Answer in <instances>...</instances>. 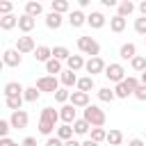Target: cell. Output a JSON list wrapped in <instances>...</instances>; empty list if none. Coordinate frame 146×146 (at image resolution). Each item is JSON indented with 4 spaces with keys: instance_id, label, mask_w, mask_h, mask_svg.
<instances>
[{
    "instance_id": "cell-51",
    "label": "cell",
    "mask_w": 146,
    "mask_h": 146,
    "mask_svg": "<svg viewBox=\"0 0 146 146\" xmlns=\"http://www.w3.org/2000/svg\"><path fill=\"white\" fill-rule=\"evenodd\" d=\"M144 39H146V36H144Z\"/></svg>"
},
{
    "instance_id": "cell-47",
    "label": "cell",
    "mask_w": 146,
    "mask_h": 146,
    "mask_svg": "<svg viewBox=\"0 0 146 146\" xmlns=\"http://www.w3.org/2000/svg\"><path fill=\"white\" fill-rule=\"evenodd\" d=\"M128 146H144V141H141V139H130Z\"/></svg>"
},
{
    "instance_id": "cell-17",
    "label": "cell",
    "mask_w": 146,
    "mask_h": 146,
    "mask_svg": "<svg viewBox=\"0 0 146 146\" xmlns=\"http://www.w3.org/2000/svg\"><path fill=\"white\" fill-rule=\"evenodd\" d=\"M73 132H75V130H73L68 123H64V125H59V128H57V137H59L62 141H68V139H73Z\"/></svg>"
},
{
    "instance_id": "cell-30",
    "label": "cell",
    "mask_w": 146,
    "mask_h": 146,
    "mask_svg": "<svg viewBox=\"0 0 146 146\" xmlns=\"http://www.w3.org/2000/svg\"><path fill=\"white\" fill-rule=\"evenodd\" d=\"M89 128H91V125H89V121H84V119H78V121L73 123V130H75V135H84Z\"/></svg>"
},
{
    "instance_id": "cell-15",
    "label": "cell",
    "mask_w": 146,
    "mask_h": 146,
    "mask_svg": "<svg viewBox=\"0 0 146 146\" xmlns=\"http://www.w3.org/2000/svg\"><path fill=\"white\" fill-rule=\"evenodd\" d=\"M21 91H25V89H23L21 82H16V80H11V82L5 84V94H7V96H21Z\"/></svg>"
},
{
    "instance_id": "cell-2",
    "label": "cell",
    "mask_w": 146,
    "mask_h": 146,
    "mask_svg": "<svg viewBox=\"0 0 146 146\" xmlns=\"http://www.w3.org/2000/svg\"><path fill=\"white\" fill-rule=\"evenodd\" d=\"M139 89V80L137 78H125L123 82H119L116 84V89H114V94L119 96V98H128L130 94H135Z\"/></svg>"
},
{
    "instance_id": "cell-16",
    "label": "cell",
    "mask_w": 146,
    "mask_h": 146,
    "mask_svg": "<svg viewBox=\"0 0 146 146\" xmlns=\"http://www.w3.org/2000/svg\"><path fill=\"white\" fill-rule=\"evenodd\" d=\"M57 119H59V114L55 112V107H43V112H41V121H48V123H57Z\"/></svg>"
},
{
    "instance_id": "cell-34",
    "label": "cell",
    "mask_w": 146,
    "mask_h": 146,
    "mask_svg": "<svg viewBox=\"0 0 146 146\" xmlns=\"http://www.w3.org/2000/svg\"><path fill=\"white\" fill-rule=\"evenodd\" d=\"M132 68H135V71H141V73H144V71H146V57L137 55V57L132 59Z\"/></svg>"
},
{
    "instance_id": "cell-27",
    "label": "cell",
    "mask_w": 146,
    "mask_h": 146,
    "mask_svg": "<svg viewBox=\"0 0 146 146\" xmlns=\"http://www.w3.org/2000/svg\"><path fill=\"white\" fill-rule=\"evenodd\" d=\"M46 68H48V73H52V75H55V73H64V71H62V62L55 59V57H52L50 62H46Z\"/></svg>"
},
{
    "instance_id": "cell-22",
    "label": "cell",
    "mask_w": 146,
    "mask_h": 146,
    "mask_svg": "<svg viewBox=\"0 0 146 146\" xmlns=\"http://www.w3.org/2000/svg\"><path fill=\"white\" fill-rule=\"evenodd\" d=\"M68 21H71V25H73V27H80V25H82V23L87 21V16H84L82 11H78V9H75V11H71Z\"/></svg>"
},
{
    "instance_id": "cell-24",
    "label": "cell",
    "mask_w": 146,
    "mask_h": 146,
    "mask_svg": "<svg viewBox=\"0 0 146 146\" xmlns=\"http://www.w3.org/2000/svg\"><path fill=\"white\" fill-rule=\"evenodd\" d=\"M66 62H68V68H71V71H80L82 66H87V64L82 62V57H80V55H71Z\"/></svg>"
},
{
    "instance_id": "cell-40",
    "label": "cell",
    "mask_w": 146,
    "mask_h": 146,
    "mask_svg": "<svg viewBox=\"0 0 146 146\" xmlns=\"http://www.w3.org/2000/svg\"><path fill=\"white\" fill-rule=\"evenodd\" d=\"M9 125H11V121H0V139H2V137H7Z\"/></svg>"
},
{
    "instance_id": "cell-43",
    "label": "cell",
    "mask_w": 146,
    "mask_h": 146,
    "mask_svg": "<svg viewBox=\"0 0 146 146\" xmlns=\"http://www.w3.org/2000/svg\"><path fill=\"white\" fill-rule=\"evenodd\" d=\"M46 146H64V144H62V139H59V137H50V139L46 141Z\"/></svg>"
},
{
    "instance_id": "cell-6",
    "label": "cell",
    "mask_w": 146,
    "mask_h": 146,
    "mask_svg": "<svg viewBox=\"0 0 146 146\" xmlns=\"http://www.w3.org/2000/svg\"><path fill=\"white\" fill-rule=\"evenodd\" d=\"M16 50H18V52H32V50H36V48H34V39H32V36H18Z\"/></svg>"
},
{
    "instance_id": "cell-45",
    "label": "cell",
    "mask_w": 146,
    "mask_h": 146,
    "mask_svg": "<svg viewBox=\"0 0 146 146\" xmlns=\"http://www.w3.org/2000/svg\"><path fill=\"white\" fill-rule=\"evenodd\" d=\"M23 146H36V139L34 137H25L23 139Z\"/></svg>"
},
{
    "instance_id": "cell-36",
    "label": "cell",
    "mask_w": 146,
    "mask_h": 146,
    "mask_svg": "<svg viewBox=\"0 0 146 146\" xmlns=\"http://www.w3.org/2000/svg\"><path fill=\"white\" fill-rule=\"evenodd\" d=\"M39 94H41V91H39L36 87H30V89H25V100H30V103H34V100L39 98Z\"/></svg>"
},
{
    "instance_id": "cell-18",
    "label": "cell",
    "mask_w": 146,
    "mask_h": 146,
    "mask_svg": "<svg viewBox=\"0 0 146 146\" xmlns=\"http://www.w3.org/2000/svg\"><path fill=\"white\" fill-rule=\"evenodd\" d=\"M46 25H48V27H52V30H57V27L62 25V14L50 11V14H48V18H46Z\"/></svg>"
},
{
    "instance_id": "cell-20",
    "label": "cell",
    "mask_w": 146,
    "mask_h": 146,
    "mask_svg": "<svg viewBox=\"0 0 146 146\" xmlns=\"http://www.w3.org/2000/svg\"><path fill=\"white\" fill-rule=\"evenodd\" d=\"M18 27H21L23 32H30V30L34 27V18H32V16H27V14H23V16L18 18Z\"/></svg>"
},
{
    "instance_id": "cell-23",
    "label": "cell",
    "mask_w": 146,
    "mask_h": 146,
    "mask_svg": "<svg viewBox=\"0 0 146 146\" xmlns=\"http://www.w3.org/2000/svg\"><path fill=\"white\" fill-rule=\"evenodd\" d=\"M110 27H112L114 32H123V30H125V18L116 14V16H114V18L110 21Z\"/></svg>"
},
{
    "instance_id": "cell-48",
    "label": "cell",
    "mask_w": 146,
    "mask_h": 146,
    "mask_svg": "<svg viewBox=\"0 0 146 146\" xmlns=\"http://www.w3.org/2000/svg\"><path fill=\"white\" fill-rule=\"evenodd\" d=\"M82 146H98V141H94V139H87Z\"/></svg>"
},
{
    "instance_id": "cell-25",
    "label": "cell",
    "mask_w": 146,
    "mask_h": 146,
    "mask_svg": "<svg viewBox=\"0 0 146 146\" xmlns=\"http://www.w3.org/2000/svg\"><path fill=\"white\" fill-rule=\"evenodd\" d=\"M62 82H64L66 87H73V84H78V78H75V71H71V68H66V71L62 73Z\"/></svg>"
},
{
    "instance_id": "cell-44",
    "label": "cell",
    "mask_w": 146,
    "mask_h": 146,
    "mask_svg": "<svg viewBox=\"0 0 146 146\" xmlns=\"http://www.w3.org/2000/svg\"><path fill=\"white\" fill-rule=\"evenodd\" d=\"M0 146H18V144H16L14 139H9V137H2V139H0Z\"/></svg>"
},
{
    "instance_id": "cell-12",
    "label": "cell",
    "mask_w": 146,
    "mask_h": 146,
    "mask_svg": "<svg viewBox=\"0 0 146 146\" xmlns=\"http://www.w3.org/2000/svg\"><path fill=\"white\" fill-rule=\"evenodd\" d=\"M135 50H137V48H135V43H123V46L119 48V55H121L123 59H130V62H132V59L137 57V55H135Z\"/></svg>"
},
{
    "instance_id": "cell-10",
    "label": "cell",
    "mask_w": 146,
    "mask_h": 146,
    "mask_svg": "<svg viewBox=\"0 0 146 146\" xmlns=\"http://www.w3.org/2000/svg\"><path fill=\"white\" fill-rule=\"evenodd\" d=\"M59 116H62V119H64V123H68V125L78 121V119H75V107H73V105H64V107H62V112H59Z\"/></svg>"
},
{
    "instance_id": "cell-8",
    "label": "cell",
    "mask_w": 146,
    "mask_h": 146,
    "mask_svg": "<svg viewBox=\"0 0 146 146\" xmlns=\"http://www.w3.org/2000/svg\"><path fill=\"white\" fill-rule=\"evenodd\" d=\"M27 121H30V116H27L25 110H18V112L11 114V125H14V128H25Z\"/></svg>"
},
{
    "instance_id": "cell-38",
    "label": "cell",
    "mask_w": 146,
    "mask_h": 146,
    "mask_svg": "<svg viewBox=\"0 0 146 146\" xmlns=\"http://www.w3.org/2000/svg\"><path fill=\"white\" fill-rule=\"evenodd\" d=\"M68 98H71V91H68V89H59V91L55 94V100H57V103H66Z\"/></svg>"
},
{
    "instance_id": "cell-41",
    "label": "cell",
    "mask_w": 146,
    "mask_h": 146,
    "mask_svg": "<svg viewBox=\"0 0 146 146\" xmlns=\"http://www.w3.org/2000/svg\"><path fill=\"white\" fill-rule=\"evenodd\" d=\"M0 11H2V16H7V14L11 11V2H9V0H2V2H0Z\"/></svg>"
},
{
    "instance_id": "cell-28",
    "label": "cell",
    "mask_w": 146,
    "mask_h": 146,
    "mask_svg": "<svg viewBox=\"0 0 146 146\" xmlns=\"http://www.w3.org/2000/svg\"><path fill=\"white\" fill-rule=\"evenodd\" d=\"M114 96H116V94H114L110 87H103V89L98 91V98H100L103 103H112V100H114Z\"/></svg>"
},
{
    "instance_id": "cell-33",
    "label": "cell",
    "mask_w": 146,
    "mask_h": 146,
    "mask_svg": "<svg viewBox=\"0 0 146 146\" xmlns=\"http://www.w3.org/2000/svg\"><path fill=\"white\" fill-rule=\"evenodd\" d=\"M52 57L62 62V59H68L71 55H68V50H66L64 46H55V48H52Z\"/></svg>"
},
{
    "instance_id": "cell-3",
    "label": "cell",
    "mask_w": 146,
    "mask_h": 146,
    "mask_svg": "<svg viewBox=\"0 0 146 146\" xmlns=\"http://www.w3.org/2000/svg\"><path fill=\"white\" fill-rule=\"evenodd\" d=\"M78 48H80L82 52L91 55V57H98V52H100L98 41H94L91 36H80V39H78Z\"/></svg>"
},
{
    "instance_id": "cell-39",
    "label": "cell",
    "mask_w": 146,
    "mask_h": 146,
    "mask_svg": "<svg viewBox=\"0 0 146 146\" xmlns=\"http://www.w3.org/2000/svg\"><path fill=\"white\" fill-rule=\"evenodd\" d=\"M135 30H137L139 34H144V36H146V16L137 18V23H135Z\"/></svg>"
},
{
    "instance_id": "cell-50",
    "label": "cell",
    "mask_w": 146,
    "mask_h": 146,
    "mask_svg": "<svg viewBox=\"0 0 146 146\" xmlns=\"http://www.w3.org/2000/svg\"><path fill=\"white\" fill-rule=\"evenodd\" d=\"M141 84H144V87H146V71H144V73H141Z\"/></svg>"
},
{
    "instance_id": "cell-29",
    "label": "cell",
    "mask_w": 146,
    "mask_h": 146,
    "mask_svg": "<svg viewBox=\"0 0 146 146\" xmlns=\"http://www.w3.org/2000/svg\"><path fill=\"white\" fill-rule=\"evenodd\" d=\"M21 103H23V96H7V107L18 112L21 110Z\"/></svg>"
},
{
    "instance_id": "cell-7",
    "label": "cell",
    "mask_w": 146,
    "mask_h": 146,
    "mask_svg": "<svg viewBox=\"0 0 146 146\" xmlns=\"http://www.w3.org/2000/svg\"><path fill=\"white\" fill-rule=\"evenodd\" d=\"M71 103H73V107H89V94H84V91H73V94H71Z\"/></svg>"
},
{
    "instance_id": "cell-46",
    "label": "cell",
    "mask_w": 146,
    "mask_h": 146,
    "mask_svg": "<svg viewBox=\"0 0 146 146\" xmlns=\"http://www.w3.org/2000/svg\"><path fill=\"white\" fill-rule=\"evenodd\" d=\"M64 146H82L78 139H68V141H64Z\"/></svg>"
},
{
    "instance_id": "cell-31",
    "label": "cell",
    "mask_w": 146,
    "mask_h": 146,
    "mask_svg": "<svg viewBox=\"0 0 146 146\" xmlns=\"http://www.w3.org/2000/svg\"><path fill=\"white\" fill-rule=\"evenodd\" d=\"M25 14L32 16V18L39 16V14H41V5H39V2H27V5H25Z\"/></svg>"
},
{
    "instance_id": "cell-49",
    "label": "cell",
    "mask_w": 146,
    "mask_h": 146,
    "mask_svg": "<svg viewBox=\"0 0 146 146\" xmlns=\"http://www.w3.org/2000/svg\"><path fill=\"white\" fill-rule=\"evenodd\" d=\"M139 11H141V16H146V0L139 5Z\"/></svg>"
},
{
    "instance_id": "cell-42",
    "label": "cell",
    "mask_w": 146,
    "mask_h": 146,
    "mask_svg": "<svg viewBox=\"0 0 146 146\" xmlns=\"http://www.w3.org/2000/svg\"><path fill=\"white\" fill-rule=\"evenodd\" d=\"M135 98H137V100H146V87H144V84H139V89L135 91Z\"/></svg>"
},
{
    "instance_id": "cell-14",
    "label": "cell",
    "mask_w": 146,
    "mask_h": 146,
    "mask_svg": "<svg viewBox=\"0 0 146 146\" xmlns=\"http://www.w3.org/2000/svg\"><path fill=\"white\" fill-rule=\"evenodd\" d=\"M5 64H7V66H18V64H21L18 50H5Z\"/></svg>"
},
{
    "instance_id": "cell-11",
    "label": "cell",
    "mask_w": 146,
    "mask_h": 146,
    "mask_svg": "<svg viewBox=\"0 0 146 146\" xmlns=\"http://www.w3.org/2000/svg\"><path fill=\"white\" fill-rule=\"evenodd\" d=\"M87 23H89L91 27H103V25H105V16H103L100 11H91V14L87 16Z\"/></svg>"
},
{
    "instance_id": "cell-9",
    "label": "cell",
    "mask_w": 146,
    "mask_h": 146,
    "mask_svg": "<svg viewBox=\"0 0 146 146\" xmlns=\"http://www.w3.org/2000/svg\"><path fill=\"white\" fill-rule=\"evenodd\" d=\"M89 73H100V71H105L107 66H105V62L100 59V57H91L89 62H87V66H84Z\"/></svg>"
},
{
    "instance_id": "cell-4",
    "label": "cell",
    "mask_w": 146,
    "mask_h": 146,
    "mask_svg": "<svg viewBox=\"0 0 146 146\" xmlns=\"http://www.w3.org/2000/svg\"><path fill=\"white\" fill-rule=\"evenodd\" d=\"M36 89L39 91H50V94H57L59 87H57V78L55 75H43L36 80Z\"/></svg>"
},
{
    "instance_id": "cell-13",
    "label": "cell",
    "mask_w": 146,
    "mask_h": 146,
    "mask_svg": "<svg viewBox=\"0 0 146 146\" xmlns=\"http://www.w3.org/2000/svg\"><path fill=\"white\" fill-rule=\"evenodd\" d=\"M50 55H52V48H48V46H36V50H34V57L39 62H50Z\"/></svg>"
},
{
    "instance_id": "cell-37",
    "label": "cell",
    "mask_w": 146,
    "mask_h": 146,
    "mask_svg": "<svg viewBox=\"0 0 146 146\" xmlns=\"http://www.w3.org/2000/svg\"><path fill=\"white\" fill-rule=\"evenodd\" d=\"M91 139L94 141H100V139H107V132L103 128H91Z\"/></svg>"
},
{
    "instance_id": "cell-21",
    "label": "cell",
    "mask_w": 146,
    "mask_h": 146,
    "mask_svg": "<svg viewBox=\"0 0 146 146\" xmlns=\"http://www.w3.org/2000/svg\"><path fill=\"white\" fill-rule=\"evenodd\" d=\"M107 141H110V146H121L123 132H121V130H110V132H107Z\"/></svg>"
},
{
    "instance_id": "cell-1",
    "label": "cell",
    "mask_w": 146,
    "mask_h": 146,
    "mask_svg": "<svg viewBox=\"0 0 146 146\" xmlns=\"http://www.w3.org/2000/svg\"><path fill=\"white\" fill-rule=\"evenodd\" d=\"M84 121H89L91 128H100L105 123V112L98 105H89V107H84Z\"/></svg>"
},
{
    "instance_id": "cell-26",
    "label": "cell",
    "mask_w": 146,
    "mask_h": 146,
    "mask_svg": "<svg viewBox=\"0 0 146 146\" xmlns=\"http://www.w3.org/2000/svg\"><path fill=\"white\" fill-rule=\"evenodd\" d=\"M78 87H80V91L89 94V91L94 89V78H91V75H87V78H80V80H78Z\"/></svg>"
},
{
    "instance_id": "cell-32",
    "label": "cell",
    "mask_w": 146,
    "mask_h": 146,
    "mask_svg": "<svg viewBox=\"0 0 146 146\" xmlns=\"http://www.w3.org/2000/svg\"><path fill=\"white\" fill-rule=\"evenodd\" d=\"M132 11H135V5H132L130 0H125V2H121V5H119V16H123V18H125V16H128V14H132Z\"/></svg>"
},
{
    "instance_id": "cell-5",
    "label": "cell",
    "mask_w": 146,
    "mask_h": 146,
    "mask_svg": "<svg viewBox=\"0 0 146 146\" xmlns=\"http://www.w3.org/2000/svg\"><path fill=\"white\" fill-rule=\"evenodd\" d=\"M105 75H107V80H112V82H123L125 78V68L121 66V64H110L107 68H105Z\"/></svg>"
},
{
    "instance_id": "cell-19",
    "label": "cell",
    "mask_w": 146,
    "mask_h": 146,
    "mask_svg": "<svg viewBox=\"0 0 146 146\" xmlns=\"http://www.w3.org/2000/svg\"><path fill=\"white\" fill-rule=\"evenodd\" d=\"M14 25H18V18H16L14 14H7V16L0 18V27H2V30H11Z\"/></svg>"
},
{
    "instance_id": "cell-35",
    "label": "cell",
    "mask_w": 146,
    "mask_h": 146,
    "mask_svg": "<svg viewBox=\"0 0 146 146\" xmlns=\"http://www.w3.org/2000/svg\"><path fill=\"white\" fill-rule=\"evenodd\" d=\"M66 9H68V2H66V0H52V11L62 14V11H66Z\"/></svg>"
}]
</instances>
